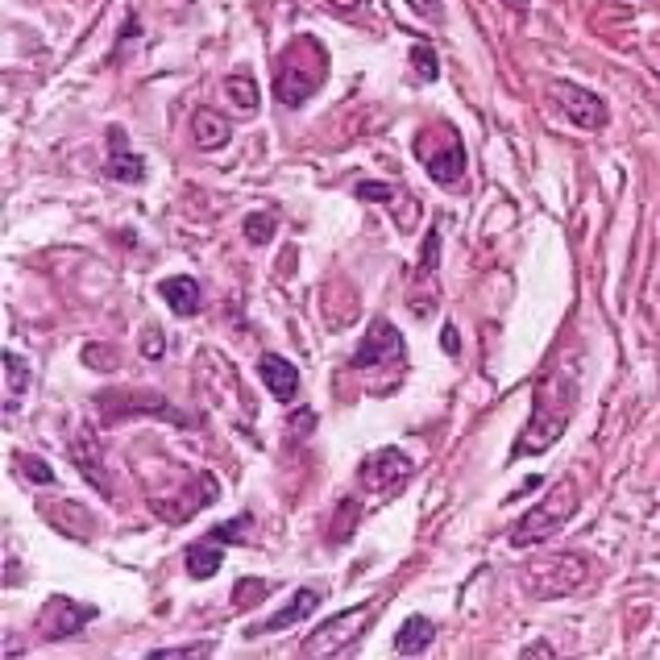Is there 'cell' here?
I'll use <instances>...</instances> for the list:
<instances>
[{
  "instance_id": "cell-1",
  "label": "cell",
  "mask_w": 660,
  "mask_h": 660,
  "mask_svg": "<svg viewBox=\"0 0 660 660\" xmlns=\"http://www.w3.org/2000/svg\"><path fill=\"white\" fill-rule=\"evenodd\" d=\"M577 411V374L573 370H548L540 374L536 391H532V416L524 424V432H519L511 457H540L557 445V440L565 436L569 420Z\"/></svg>"
},
{
  "instance_id": "cell-2",
  "label": "cell",
  "mask_w": 660,
  "mask_h": 660,
  "mask_svg": "<svg viewBox=\"0 0 660 660\" xmlns=\"http://www.w3.org/2000/svg\"><path fill=\"white\" fill-rule=\"evenodd\" d=\"M328 79V50L320 46L316 34H295L283 54H279V71H274V96L287 108H299L308 96L320 92V84Z\"/></svg>"
},
{
  "instance_id": "cell-3",
  "label": "cell",
  "mask_w": 660,
  "mask_h": 660,
  "mask_svg": "<svg viewBox=\"0 0 660 660\" xmlns=\"http://www.w3.org/2000/svg\"><path fill=\"white\" fill-rule=\"evenodd\" d=\"M573 511H577V486H573V478H561V482L548 490L536 507H528V515L511 528V544H515V548H536V544H544V540H553V536L569 524V519H573Z\"/></svg>"
},
{
  "instance_id": "cell-4",
  "label": "cell",
  "mask_w": 660,
  "mask_h": 660,
  "mask_svg": "<svg viewBox=\"0 0 660 660\" xmlns=\"http://www.w3.org/2000/svg\"><path fill=\"white\" fill-rule=\"evenodd\" d=\"M590 577V565L586 557L577 553H565V557H544V561H532L524 569V590L532 598H565L573 594Z\"/></svg>"
},
{
  "instance_id": "cell-5",
  "label": "cell",
  "mask_w": 660,
  "mask_h": 660,
  "mask_svg": "<svg viewBox=\"0 0 660 660\" xmlns=\"http://www.w3.org/2000/svg\"><path fill=\"white\" fill-rule=\"evenodd\" d=\"M382 611V598L366 602V607H349V611H337V615H328L312 636L304 640V656H337L345 652L357 636H362V627Z\"/></svg>"
},
{
  "instance_id": "cell-6",
  "label": "cell",
  "mask_w": 660,
  "mask_h": 660,
  "mask_svg": "<svg viewBox=\"0 0 660 660\" xmlns=\"http://www.w3.org/2000/svg\"><path fill=\"white\" fill-rule=\"evenodd\" d=\"M411 474H416V461H411L403 449L387 445V449H374L362 470H357V486H362L366 494H374V499H395V494L411 482Z\"/></svg>"
},
{
  "instance_id": "cell-7",
  "label": "cell",
  "mask_w": 660,
  "mask_h": 660,
  "mask_svg": "<svg viewBox=\"0 0 660 660\" xmlns=\"http://www.w3.org/2000/svg\"><path fill=\"white\" fill-rule=\"evenodd\" d=\"M416 158L424 162L428 179L440 183V187H457L465 179V146H461V137L453 133V125H445V146H440V150L432 142V133L424 129L416 137Z\"/></svg>"
},
{
  "instance_id": "cell-8",
  "label": "cell",
  "mask_w": 660,
  "mask_h": 660,
  "mask_svg": "<svg viewBox=\"0 0 660 660\" xmlns=\"http://www.w3.org/2000/svg\"><path fill=\"white\" fill-rule=\"evenodd\" d=\"M407 362V345L399 337V328L378 316L370 320V333L362 337V345H357L353 353V370H370V366H403Z\"/></svg>"
},
{
  "instance_id": "cell-9",
  "label": "cell",
  "mask_w": 660,
  "mask_h": 660,
  "mask_svg": "<svg viewBox=\"0 0 660 660\" xmlns=\"http://www.w3.org/2000/svg\"><path fill=\"white\" fill-rule=\"evenodd\" d=\"M553 100L561 104V113L577 125V129H607L611 125V108L607 100H602L598 92L582 88V84H569V79H561V84H553Z\"/></svg>"
},
{
  "instance_id": "cell-10",
  "label": "cell",
  "mask_w": 660,
  "mask_h": 660,
  "mask_svg": "<svg viewBox=\"0 0 660 660\" xmlns=\"http://www.w3.org/2000/svg\"><path fill=\"white\" fill-rule=\"evenodd\" d=\"M92 619H96L92 602H75L67 594H54L38 611V631H42V640H67V636H75V631H84Z\"/></svg>"
},
{
  "instance_id": "cell-11",
  "label": "cell",
  "mask_w": 660,
  "mask_h": 660,
  "mask_svg": "<svg viewBox=\"0 0 660 660\" xmlns=\"http://www.w3.org/2000/svg\"><path fill=\"white\" fill-rule=\"evenodd\" d=\"M67 449H71V461L79 465V474H84L88 486H96L104 499H113V478H108V465L100 457V445H96V436L88 428H75L71 440H67Z\"/></svg>"
},
{
  "instance_id": "cell-12",
  "label": "cell",
  "mask_w": 660,
  "mask_h": 660,
  "mask_svg": "<svg viewBox=\"0 0 660 660\" xmlns=\"http://www.w3.org/2000/svg\"><path fill=\"white\" fill-rule=\"evenodd\" d=\"M104 175L113 179V183H146V158L137 154V150H129V137H125V129L121 125H113L108 129V158H104Z\"/></svg>"
},
{
  "instance_id": "cell-13",
  "label": "cell",
  "mask_w": 660,
  "mask_h": 660,
  "mask_svg": "<svg viewBox=\"0 0 660 660\" xmlns=\"http://www.w3.org/2000/svg\"><path fill=\"white\" fill-rule=\"evenodd\" d=\"M316 607H320V594H316L312 586H304V590H295V598H291V602H283V607L274 611L270 619H262L258 627L245 631V636L258 640V636H270V631H287V627H295V623H304Z\"/></svg>"
},
{
  "instance_id": "cell-14",
  "label": "cell",
  "mask_w": 660,
  "mask_h": 660,
  "mask_svg": "<svg viewBox=\"0 0 660 660\" xmlns=\"http://www.w3.org/2000/svg\"><path fill=\"white\" fill-rule=\"evenodd\" d=\"M258 378L279 403H291L295 391H299V370H295V362H287L283 353H262L258 357Z\"/></svg>"
},
{
  "instance_id": "cell-15",
  "label": "cell",
  "mask_w": 660,
  "mask_h": 660,
  "mask_svg": "<svg viewBox=\"0 0 660 660\" xmlns=\"http://www.w3.org/2000/svg\"><path fill=\"white\" fill-rule=\"evenodd\" d=\"M158 295L167 299V308L175 312V316H196L200 308H204V291H200V283L191 279V274H171V279H162L158 283Z\"/></svg>"
},
{
  "instance_id": "cell-16",
  "label": "cell",
  "mask_w": 660,
  "mask_h": 660,
  "mask_svg": "<svg viewBox=\"0 0 660 660\" xmlns=\"http://www.w3.org/2000/svg\"><path fill=\"white\" fill-rule=\"evenodd\" d=\"M0 374H5V416H13V411L21 407V399L30 395V382H34V370H30V357H21L17 349H5V357H0Z\"/></svg>"
},
{
  "instance_id": "cell-17",
  "label": "cell",
  "mask_w": 660,
  "mask_h": 660,
  "mask_svg": "<svg viewBox=\"0 0 660 660\" xmlns=\"http://www.w3.org/2000/svg\"><path fill=\"white\" fill-rule=\"evenodd\" d=\"M229 137H233V125L216 108H196V117H191V142H196V150H204V154L225 150Z\"/></svg>"
},
{
  "instance_id": "cell-18",
  "label": "cell",
  "mask_w": 660,
  "mask_h": 660,
  "mask_svg": "<svg viewBox=\"0 0 660 660\" xmlns=\"http://www.w3.org/2000/svg\"><path fill=\"white\" fill-rule=\"evenodd\" d=\"M432 640H436V623L428 615H407L403 627L395 631V652L399 656H424Z\"/></svg>"
},
{
  "instance_id": "cell-19",
  "label": "cell",
  "mask_w": 660,
  "mask_h": 660,
  "mask_svg": "<svg viewBox=\"0 0 660 660\" xmlns=\"http://www.w3.org/2000/svg\"><path fill=\"white\" fill-rule=\"evenodd\" d=\"M225 96L233 100V108L241 117H254L258 113V104H262V92H258V79H254V71H233L229 79H225Z\"/></svg>"
},
{
  "instance_id": "cell-20",
  "label": "cell",
  "mask_w": 660,
  "mask_h": 660,
  "mask_svg": "<svg viewBox=\"0 0 660 660\" xmlns=\"http://www.w3.org/2000/svg\"><path fill=\"white\" fill-rule=\"evenodd\" d=\"M220 548H225V544H216L212 536H204V540H196V544L187 548V573L196 577V582H208V577H216L220 561H225Z\"/></svg>"
},
{
  "instance_id": "cell-21",
  "label": "cell",
  "mask_w": 660,
  "mask_h": 660,
  "mask_svg": "<svg viewBox=\"0 0 660 660\" xmlns=\"http://www.w3.org/2000/svg\"><path fill=\"white\" fill-rule=\"evenodd\" d=\"M241 229H245V241H250V245H270L274 241V229H279V220H274V212H250Z\"/></svg>"
},
{
  "instance_id": "cell-22",
  "label": "cell",
  "mask_w": 660,
  "mask_h": 660,
  "mask_svg": "<svg viewBox=\"0 0 660 660\" xmlns=\"http://www.w3.org/2000/svg\"><path fill=\"white\" fill-rule=\"evenodd\" d=\"M407 187H399V183H378V179H366V183H357V191L353 196L357 200H374V204H395L399 196H403Z\"/></svg>"
},
{
  "instance_id": "cell-23",
  "label": "cell",
  "mask_w": 660,
  "mask_h": 660,
  "mask_svg": "<svg viewBox=\"0 0 660 660\" xmlns=\"http://www.w3.org/2000/svg\"><path fill=\"white\" fill-rule=\"evenodd\" d=\"M17 465H21V478L25 482H38V486H54V482H59L50 465L42 457H34V453H17Z\"/></svg>"
},
{
  "instance_id": "cell-24",
  "label": "cell",
  "mask_w": 660,
  "mask_h": 660,
  "mask_svg": "<svg viewBox=\"0 0 660 660\" xmlns=\"http://www.w3.org/2000/svg\"><path fill=\"white\" fill-rule=\"evenodd\" d=\"M411 63H416V75L428 79V84H432V79H440V59H436V50H432L428 42H416V46H411Z\"/></svg>"
},
{
  "instance_id": "cell-25",
  "label": "cell",
  "mask_w": 660,
  "mask_h": 660,
  "mask_svg": "<svg viewBox=\"0 0 660 660\" xmlns=\"http://www.w3.org/2000/svg\"><path fill=\"white\" fill-rule=\"evenodd\" d=\"M245 528H250V515H237V519H229V524H216L208 536L216 544H241L245 540Z\"/></svg>"
},
{
  "instance_id": "cell-26",
  "label": "cell",
  "mask_w": 660,
  "mask_h": 660,
  "mask_svg": "<svg viewBox=\"0 0 660 660\" xmlns=\"http://www.w3.org/2000/svg\"><path fill=\"white\" fill-rule=\"evenodd\" d=\"M420 266H424V274H436V266H440V220H432V229H428Z\"/></svg>"
},
{
  "instance_id": "cell-27",
  "label": "cell",
  "mask_w": 660,
  "mask_h": 660,
  "mask_svg": "<svg viewBox=\"0 0 660 660\" xmlns=\"http://www.w3.org/2000/svg\"><path fill=\"white\" fill-rule=\"evenodd\" d=\"M216 644H179V648H154L150 660H175V656H212Z\"/></svg>"
},
{
  "instance_id": "cell-28",
  "label": "cell",
  "mask_w": 660,
  "mask_h": 660,
  "mask_svg": "<svg viewBox=\"0 0 660 660\" xmlns=\"http://www.w3.org/2000/svg\"><path fill=\"white\" fill-rule=\"evenodd\" d=\"M266 590H270V586L254 582V577H245V582H237V607H254V602H258Z\"/></svg>"
},
{
  "instance_id": "cell-29",
  "label": "cell",
  "mask_w": 660,
  "mask_h": 660,
  "mask_svg": "<svg viewBox=\"0 0 660 660\" xmlns=\"http://www.w3.org/2000/svg\"><path fill=\"white\" fill-rule=\"evenodd\" d=\"M407 5H411V13L428 17L432 25H440V21H445V0H407Z\"/></svg>"
},
{
  "instance_id": "cell-30",
  "label": "cell",
  "mask_w": 660,
  "mask_h": 660,
  "mask_svg": "<svg viewBox=\"0 0 660 660\" xmlns=\"http://www.w3.org/2000/svg\"><path fill=\"white\" fill-rule=\"evenodd\" d=\"M440 345H445V353H457L461 345H457V328L453 324H445V333H440Z\"/></svg>"
},
{
  "instance_id": "cell-31",
  "label": "cell",
  "mask_w": 660,
  "mask_h": 660,
  "mask_svg": "<svg viewBox=\"0 0 660 660\" xmlns=\"http://www.w3.org/2000/svg\"><path fill=\"white\" fill-rule=\"evenodd\" d=\"M328 5H333L337 13H353V9H362L366 0H328Z\"/></svg>"
},
{
  "instance_id": "cell-32",
  "label": "cell",
  "mask_w": 660,
  "mask_h": 660,
  "mask_svg": "<svg viewBox=\"0 0 660 660\" xmlns=\"http://www.w3.org/2000/svg\"><path fill=\"white\" fill-rule=\"evenodd\" d=\"M146 353L158 357V353H167V341H158V337H146Z\"/></svg>"
},
{
  "instance_id": "cell-33",
  "label": "cell",
  "mask_w": 660,
  "mask_h": 660,
  "mask_svg": "<svg viewBox=\"0 0 660 660\" xmlns=\"http://www.w3.org/2000/svg\"><path fill=\"white\" fill-rule=\"evenodd\" d=\"M503 5H507L511 13H528V5H532V0H503Z\"/></svg>"
},
{
  "instance_id": "cell-34",
  "label": "cell",
  "mask_w": 660,
  "mask_h": 660,
  "mask_svg": "<svg viewBox=\"0 0 660 660\" xmlns=\"http://www.w3.org/2000/svg\"><path fill=\"white\" fill-rule=\"evenodd\" d=\"M524 656H553V648H548V644H532V648H524Z\"/></svg>"
}]
</instances>
